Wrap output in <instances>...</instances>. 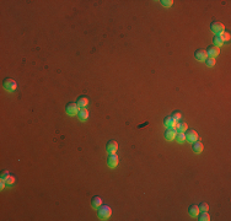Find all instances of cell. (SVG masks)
<instances>
[{
  "mask_svg": "<svg viewBox=\"0 0 231 221\" xmlns=\"http://www.w3.org/2000/svg\"><path fill=\"white\" fill-rule=\"evenodd\" d=\"M91 205H92V208L94 209H97V208H100L101 205H102V198L101 197H94L91 199Z\"/></svg>",
  "mask_w": 231,
  "mask_h": 221,
  "instance_id": "obj_15",
  "label": "cell"
},
{
  "mask_svg": "<svg viewBox=\"0 0 231 221\" xmlns=\"http://www.w3.org/2000/svg\"><path fill=\"white\" fill-rule=\"evenodd\" d=\"M5 182H6V186H13L15 183V177L10 174L8 178H5Z\"/></svg>",
  "mask_w": 231,
  "mask_h": 221,
  "instance_id": "obj_25",
  "label": "cell"
},
{
  "mask_svg": "<svg viewBox=\"0 0 231 221\" xmlns=\"http://www.w3.org/2000/svg\"><path fill=\"white\" fill-rule=\"evenodd\" d=\"M186 140L187 141H189V143H194V141H197L198 139H199V137H198V133L196 131V130H193V129H187L186 130Z\"/></svg>",
  "mask_w": 231,
  "mask_h": 221,
  "instance_id": "obj_5",
  "label": "cell"
},
{
  "mask_svg": "<svg viewBox=\"0 0 231 221\" xmlns=\"http://www.w3.org/2000/svg\"><path fill=\"white\" fill-rule=\"evenodd\" d=\"M213 44H214V46H216V47H220L221 46V44H224V42L221 41V38L219 37V34H214V38H213Z\"/></svg>",
  "mask_w": 231,
  "mask_h": 221,
  "instance_id": "obj_22",
  "label": "cell"
},
{
  "mask_svg": "<svg viewBox=\"0 0 231 221\" xmlns=\"http://www.w3.org/2000/svg\"><path fill=\"white\" fill-rule=\"evenodd\" d=\"M10 176V173H9V171H4L3 173H2V180H5V178H8V177Z\"/></svg>",
  "mask_w": 231,
  "mask_h": 221,
  "instance_id": "obj_27",
  "label": "cell"
},
{
  "mask_svg": "<svg viewBox=\"0 0 231 221\" xmlns=\"http://www.w3.org/2000/svg\"><path fill=\"white\" fill-rule=\"evenodd\" d=\"M76 103H78V106H79L80 108H86L87 105H88V98H87L86 96H80V97L78 98Z\"/></svg>",
  "mask_w": 231,
  "mask_h": 221,
  "instance_id": "obj_14",
  "label": "cell"
},
{
  "mask_svg": "<svg viewBox=\"0 0 231 221\" xmlns=\"http://www.w3.org/2000/svg\"><path fill=\"white\" fill-rule=\"evenodd\" d=\"M198 220L199 221H209L210 215L208 214V211H202V214H198Z\"/></svg>",
  "mask_w": 231,
  "mask_h": 221,
  "instance_id": "obj_18",
  "label": "cell"
},
{
  "mask_svg": "<svg viewBox=\"0 0 231 221\" xmlns=\"http://www.w3.org/2000/svg\"><path fill=\"white\" fill-rule=\"evenodd\" d=\"M187 129H188V125H187L186 122H178V123H177V127H176V130H177V131L184 133Z\"/></svg>",
  "mask_w": 231,
  "mask_h": 221,
  "instance_id": "obj_17",
  "label": "cell"
},
{
  "mask_svg": "<svg viewBox=\"0 0 231 221\" xmlns=\"http://www.w3.org/2000/svg\"><path fill=\"white\" fill-rule=\"evenodd\" d=\"M194 58H196L197 60H199V62H204V60L208 58L205 49H197V51L194 52Z\"/></svg>",
  "mask_w": 231,
  "mask_h": 221,
  "instance_id": "obj_10",
  "label": "cell"
},
{
  "mask_svg": "<svg viewBox=\"0 0 231 221\" xmlns=\"http://www.w3.org/2000/svg\"><path fill=\"white\" fill-rule=\"evenodd\" d=\"M176 134H177V130L175 128H167L165 130V139H167V140H175Z\"/></svg>",
  "mask_w": 231,
  "mask_h": 221,
  "instance_id": "obj_11",
  "label": "cell"
},
{
  "mask_svg": "<svg viewBox=\"0 0 231 221\" xmlns=\"http://www.w3.org/2000/svg\"><path fill=\"white\" fill-rule=\"evenodd\" d=\"M160 3H161V5H162L164 8H171L172 4H173L172 0H161Z\"/></svg>",
  "mask_w": 231,
  "mask_h": 221,
  "instance_id": "obj_23",
  "label": "cell"
},
{
  "mask_svg": "<svg viewBox=\"0 0 231 221\" xmlns=\"http://www.w3.org/2000/svg\"><path fill=\"white\" fill-rule=\"evenodd\" d=\"M118 163H119V157L117 156V154H110V156H108V159H107V165H108V167L114 168V167L118 166Z\"/></svg>",
  "mask_w": 231,
  "mask_h": 221,
  "instance_id": "obj_6",
  "label": "cell"
},
{
  "mask_svg": "<svg viewBox=\"0 0 231 221\" xmlns=\"http://www.w3.org/2000/svg\"><path fill=\"white\" fill-rule=\"evenodd\" d=\"M175 139H176L177 143H184V140H186V135H184V133H179V131H177V134H176Z\"/></svg>",
  "mask_w": 231,
  "mask_h": 221,
  "instance_id": "obj_19",
  "label": "cell"
},
{
  "mask_svg": "<svg viewBox=\"0 0 231 221\" xmlns=\"http://www.w3.org/2000/svg\"><path fill=\"white\" fill-rule=\"evenodd\" d=\"M203 149H204V146H203V144L200 143V141H194V143H192V150H193V152H196V154H200L202 151H203Z\"/></svg>",
  "mask_w": 231,
  "mask_h": 221,
  "instance_id": "obj_13",
  "label": "cell"
},
{
  "mask_svg": "<svg viewBox=\"0 0 231 221\" xmlns=\"http://www.w3.org/2000/svg\"><path fill=\"white\" fill-rule=\"evenodd\" d=\"M210 30H211V32H213L214 34H220L221 32L225 31V26H224V23H221V22L213 21V22L210 23Z\"/></svg>",
  "mask_w": 231,
  "mask_h": 221,
  "instance_id": "obj_4",
  "label": "cell"
},
{
  "mask_svg": "<svg viewBox=\"0 0 231 221\" xmlns=\"http://www.w3.org/2000/svg\"><path fill=\"white\" fill-rule=\"evenodd\" d=\"M188 212H189V215H191L192 217L198 216V214H199V208H198V205L192 204V205L189 206V209H188Z\"/></svg>",
  "mask_w": 231,
  "mask_h": 221,
  "instance_id": "obj_16",
  "label": "cell"
},
{
  "mask_svg": "<svg viewBox=\"0 0 231 221\" xmlns=\"http://www.w3.org/2000/svg\"><path fill=\"white\" fill-rule=\"evenodd\" d=\"M205 52H207V55H208V57H211V58H215V57H218V55L220 54L219 47L214 46V44H210V46L205 49Z\"/></svg>",
  "mask_w": 231,
  "mask_h": 221,
  "instance_id": "obj_7",
  "label": "cell"
},
{
  "mask_svg": "<svg viewBox=\"0 0 231 221\" xmlns=\"http://www.w3.org/2000/svg\"><path fill=\"white\" fill-rule=\"evenodd\" d=\"M198 208H199V211H208V210H209V205H208L207 203H204V201H202V203L198 205Z\"/></svg>",
  "mask_w": 231,
  "mask_h": 221,
  "instance_id": "obj_24",
  "label": "cell"
},
{
  "mask_svg": "<svg viewBox=\"0 0 231 221\" xmlns=\"http://www.w3.org/2000/svg\"><path fill=\"white\" fill-rule=\"evenodd\" d=\"M111 215H112V209H111V206L102 204L100 208H97V216H99L100 220H107V219L111 217Z\"/></svg>",
  "mask_w": 231,
  "mask_h": 221,
  "instance_id": "obj_1",
  "label": "cell"
},
{
  "mask_svg": "<svg viewBox=\"0 0 231 221\" xmlns=\"http://www.w3.org/2000/svg\"><path fill=\"white\" fill-rule=\"evenodd\" d=\"M76 116H78V118H79L81 122H85V120H87V118H88L90 114H88L87 108H80Z\"/></svg>",
  "mask_w": 231,
  "mask_h": 221,
  "instance_id": "obj_12",
  "label": "cell"
},
{
  "mask_svg": "<svg viewBox=\"0 0 231 221\" xmlns=\"http://www.w3.org/2000/svg\"><path fill=\"white\" fill-rule=\"evenodd\" d=\"M117 150H118V143L116 140H110L106 144V151L108 154H117Z\"/></svg>",
  "mask_w": 231,
  "mask_h": 221,
  "instance_id": "obj_8",
  "label": "cell"
},
{
  "mask_svg": "<svg viewBox=\"0 0 231 221\" xmlns=\"http://www.w3.org/2000/svg\"><path fill=\"white\" fill-rule=\"evenodd\" d=\"M219 37L221 38V41H222V42H229V41H230V38H231L230 33H229V32H226V31L221 32V33L219 34Z\"/></svg>",
  "mask_w": 231,
  "mask_h": 221,
  "instance_id": "obj_20",
  "label": "cell"
},
{
  "mask_svg": "<svg viewBox=\"0 0 231 221\" xmlns=\"http://www.w3.org/2000/svg\"><path fill=\"white\" fill-rule=\"evenodd\" d=\"M177 123H178V120H175L171 116H167V117H165V119H164V124H165V127H167V128H175V129H176Z\"/></svg>",
  "mask_w": 231,
  "mask_h": 221,
  "instance_id": "obj_9",
  "label": "cell"
},
{
  "mask_svg": "<svg viewBox=\"0 0 231 221\" xmlns=\"http://www.w3.org/2000/svg\"><path fill=\"white\" fill-rule=\"evenodd\" d=\"M204 63H205V65H207V66H209V68H213V66L216 64L215 58H211V57H208V58L204 60Z\"/></svg>",
  "mask_w": 231,
  "mask_h": 221,
  "instance_id": "obj_21",
  "label": "cell"
},
{
  "mask_svg": "<svg viewBox=\"0 0 231 221\" xmlns=\"http://www.w3.org/2000/svg\"><path fill=\"white\" fill-rule=\"evenodd\" d=\"M79 109H80V107H79L78 103H75V102H69V103H67V106H65V112H67V114H69V116H76L78 112H79Z\"/></svg>",
  "mask_w": 231,
  "mask_h": 221,
  "instance_id": "obj_3",
  "label": "cell"
},
{
  "mask_svg": "<svg viewBox=\"0 0 231 221\" xmlns=\"http://www.w3.org/2000/svg\"><path fill=\"white\" fill-rule=\"evenodd\" d=\"M5 186H6V182H5V180H0V188H2V189H4V188H5Z\"/></svg>",
  "mask_w": 231,
  "mask_h": 221,
  "instance_id": "obj_28",
  "label": "cell"
},
{
  "mask_svg": "<svg viewBox=\"0 0 231 221\" xmlns=\"http://www.w3.org/2000/svg\"><path fill=\"white\" fill-rule=\"evenodd\" d=\"M3 87L5 88L6 91H10V92H13V91H15L16 88H17V84H16V81L14 80V79H10V77H6L4 81H3Z\"/></svg>",
  "mask_w": 231,
  "mask_h": 221,
  "instance_id": "obj_2",
  "label": "cell"
},
{
  "mask_svg": "<svg viewBox=\"0 0 231 221\" xmlns=\"http://www.w3.org/2000/svg\"><path fill=\"white\" fill-rule=\"evenodd\" d=\"M175 120H181V118H182V114L178 112V111H173V113H172V116H171Z\"/></svg>",
  "mask_w": 231,
  "mask_h": 221,
  "instance_id": "obj_26",
  "label": "cell"
}]
</instances>
